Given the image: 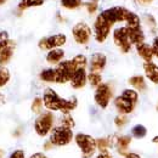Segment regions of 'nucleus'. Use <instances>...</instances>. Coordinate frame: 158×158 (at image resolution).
<instances>
[{
    "label": "nucleus",
    "mask_w": 158,
    "mask_h": 158,
    "mask_svg": "<svg viewBox=\"0 0 158 158\" xmlns=\"http://www.w3.org/2000/svg\"><path fill=\"white\" fill-rule=\"evenodd\" d=\"M43 102H44V106L49 111H60L63 114L69 113L78 106V101L76 98L62 99L55 90L50 88L45 89L43 94Z\"/></svg>",
    "instance_id": "f257e3e1"
},
{
    "label": "nucleus",
    "mask_w": 158,
    "mask_h": 158,
    "mask_svg": "<svg viewBox=\"0 0 158 158\" xmlns=\"http://www.w3.org/2000/svg\"><path fill=\"white\" fill-rule=\"evenodd\" d=\"M139 101V94L135 89H125L123 93L116 98L114 106L120 114H129L134 111Z\"/></svg>",
    "instance_id": "f03ea898"
},
{
    "label": "nucleus",
    "mask_w": 158,
    "mask_h": 158,
    "mask_svg": "<svg viewBox=\"0 0 158 158\" xmlns=\"http://www.w3.org/2000/svg\"><path fill=\"white\" fill-rule=\"evenodd\" d=\"M74 141L81 151V157L83 158H91L98 150L96 139H94L88 134L78 133L74 136Z\"/></svg>",
    "instance_id": "7ed1b4c3"
},
{
    "label": "nucleus",
    "mask_w": 158,
    "mask_h": 158,
    "mask_svg": "<svg viewBox=\"0 0 158 158\" xmlns=\"http://www.w3.org/2000/svg\"><path fill=\"white\" fill-rule=\"evenodd\" d=\"M73 138H74V135H73L72 129H69L67 127H63V125L54 128L50 133V142L54 146H60V147L61 146H67L72 142Z\"/></svg>",
    "instance_id": "20e7f679"
},
{
    "label": "nucleus",
    "mask_w": 158,
    "mask_h": 158,
    "mask_svg": "<svg viewBox=\"0 0 158 158\" xmlns=\"http://www.w3.org/2000/svg\"><path fill=\"white\" fill-rule=\"evenodd\" d=\"M54 122H55V117H54V114L51 112L40 113L39 117L34 122L35 133L41 138L49 135L51 133V130L54 129Z\"/></svg>",
    "instance_id": "39448f33"
},
{
    "label": "nucleus",
    "mask_w": 158,
    "mask_h": 158,
    "mask_svg": "<svg viewBox=\"0 0 158 158\" xmlns=\"http://www.w3.org/2000/svg\"><path fill=\"white\" fill-rule=\"evenodd\" d=\"M76 71H77V67L74 66L72 60L60 62L59 64H57V67L55 68V72H56V80H55V83L64 84L67 81H71V79H72Z\"/></svg>",
    "instance_id": "423d86ee"
},
{
    "label": "nucleus",
    "mask_w": 158,
    "mask_h": 158,
    "mask_svg": "<svg viewBox=\"0 0 158 158\" xmlns=\"http://www.w3.org/2000/svg\"><path fill=\"white\" fill-rule=\"evenodd\" d=\"M113 27V24H111L108 21L106 20L101 14L96 17V20L94 22V37L98 43H103L108 38L110 33H111V28Z\"/></svg>",
    "instance_id": "0eeeda50"
},
{
    "label": "nucleus",
    "mask_w": 158,
    "mask_h": 158,
    "mask_svg": "<svg viewBox=\"0 0 158 158\" xmlns=\"http://www.w3.org/2000/svg\"><path fill=\"white\" fill-rule=\"evenodd\" d=\"M113 96V90L111 88L110 84L107 83H102L101 85H99L96 88V91H95V95H94V99L96 105L101 107V108H107L108 105H110V101Z\"/></svg>",
    "instance_id": "6e6552de"
},
{
    "label": "nucleus",
    "mask_w": 158,
    "mask_h": 158,
    "mask_svg": "<svg viewBox=\"0 0 158 158\" xmlns=\"http://www.w3.org/2000/svg\"><path fill=\"white\" fill-rule=\"evenodd\" d=\"M113 40L114 44L120 49V51L123 54H128L131 49V43L129 39V33H128V28L124 27H119L117 29H114L113 32Z\"/></svg>",
    "instance_id": "1a4fd4ad"
},
{
    "label": "nucleus",
    "mask_w": 158,
    "mask_h": 158,
    "mask_svg": "<svg viewBox=\"0 0 158 158\" xmlns=\"http://www.w3.org/2000/svg\"><path fill=\"white\" fill-rule=\"evenodd\" d=\"M72 35H73V39L76 40V43H78L80 45H85L90 41L91 28L86 23L79 22L77 24H74V27L72 28Z\"/></svg>",
    "instance_id": "9d476101"
},
{
    "label": "nucleus",
    "mask_w": 158,
    "mask_h": 158,
    "mask_svg": "<svg viewBox=\"0 0 158 158\" xmlns=\"http://www.w3.org/2000/svg\"><path fill=\"white\" fill-rule=\"evenodd\" d=\"M67 41V37L64 34H55L46 38H41L38 43V46L41 50H54L63 46Z\"/></svg>",
    "instance_id": "9b49d317"
},
{
    "label": "nucleus",
    "mask_w": 158,
    "mask_h": 158,
    "mask_svg": "<svg viewBox=\"0 0 158 158\" xmlns=\"http://www.w3.org/2000/svg\"><path fill=\"white\" fill-rule=\"evenodd\" d=\"M15 50V41L10 39H5L0 41V66L6 64L14 55Z\"/></svg>",
    "instance_id": "f8f14e48"
},
{
    "label": "nucleus",
    "mask_w": 158,
    "mask_h": 158,
    "mask_svg": "<svg viewBox=\"0 0 158 158\" xmlns=\"http://www.w3.org/2000/svg\"><path fill=\"white\" fill-rule=\"evenodd\" d=\"M106 63H107V57L105 54H101V52L94 54L90 60V72L100 73L106 67Z\"/></svg>",
    "instance_id": "ddd939ff"
},
{
    "label": "nucleus",
    "mask_w": 158,
    "mask_h": 158,
    "mask_svg": "<svg viewBox=\"0 0 158 158\" xmlns=\"http://www.w3.org/2000/svg\"><path fill=\"white\" fill-rule=\"evenodd\" d=\"M86 81H88V74L85 68H79L74 72L73 77L71 79V85L74 89H81L85 86Z\"/></svg>",
    "instance_id": "4468645a"
},
{
    "label": "nucleus",
    "mask_w": 158,
    "mask_h": 158,
    "mask_svg": "<svg viewBox=\"0 0 158 158\" xmlns=\"http://www.w3.org/2000/svg\"><path fill=\"white\" fill-rule=\"evenodd\" d=\"M135 49H136L138 55L145 62H151L152 59L155 57L152 45H150V44H147V43H141V44L135 45Z\"/></svg>",
    "instance_id": "2eb2a0df"
},
{
    "label": "nucleus",
    "mask_w": 158,
    "mask_h": 158,
    "mask_svg": "<svg viewBox=\"0 0 158 158\" xmlns=\"http://www.w3.org/2000/svg\"><path fill=\"white\" fill-rule=\"evenodd\" d=\"M116 143V148H117V152L119 155H122L123 157L125 155L129 153V146L131 143V136L129 135H122V136H118L114 141Z\"/></svg>",
    "instance_id": "dca6fc26"
},
{
    "label": "nucleus",
    "mask_w": 158,
    "mask_h": 158,
    "mask_svg": "<svg viewBox=\"0 0 158 158\" xmlns=\"http://www.w3.org/2000/svg\"><path fill=\"white\" fill-rule=\"evenodd\" d=\"M143 72L146 78L150 81H152L153 84H158V64L155 62H145L143 63Z\"/></svg>",
    "instance_id": "f3484780"
},
{
    "label": "nucleus",
    "mask_w": 158,
    "mask_h": 158,
    "mask_svg": "<svg viewBox=\"0 0 158 158\" xmlns=\"http://www.w3.org/2000/svg\"><path fill=\"white\" fill-rule=\"evenodd\" d=\"M127 28H128L129 39H130L131 45H138V44H141V43H145V33H143L141 27H135V28L127 27Z\"/></svg>",
    "instance_id": "a211bd4d"
},
{
    "label": "nucleus",
    "mask_w": 158,
    "mask_h": 158,
    "mask_svg": "<svg viewBox=\"0 0 158 158\" xmlns=\"http://www.w3.org/2000/svg\"><path fill=\"white\" fill-rule=\"evenodd\" d=\"M64 57V51L62 49H54L50 50L46 55V61L51 64H59L60 62L62 61V59Z\"/></svg>",
    "instance_id": "6ab92c4d"
},
{
    "label": "nucleus",
    "mask_w": 158,
    "mask_h": 158,
    "mask_svg": "<svg viewBox=\"0 0 158 158\" xmlns=\"http://www.w3.org/2000/svg\"><path fill=\"white\" fill-rule=\"evenodd\" d=\"M136 91H146L147 89V84H146V80H145V77L142 76H134L131 78H129V81H128Z\"/></svg>",
    "instance_id": "aec40b11"
},
{
    "label": "nucleus",
    "mask_w": 158,
    "mask_h": 158,
    "mask_svg": "<svg viewBox=\"0 0 158 158\" xmlns=\"http://www.w3.org/2000/svg\"><path fill=\"white\" fill-rule=\"evenodd\" d=\"M39 77L43 81H46V83H55V80H56V72H55V68H46V69L41 71Z\"/></svg>",
    "instance_id": "412c9836"
},
{
    "label": "nucleus",
    "mask_w": 158,
    "mask_h": 158,
    "mask_svg": "<svg viewBox=\"0 0 158 158\" xmlns=\"http://www.w3.org/2000/svg\"><path fill=\"white\" fill-rule=\"evenodd\" d=\"M147 135V129L142 124H136L131 129V136L135 139H142Z\"/></svg>",
    "instance_id": "4be33fe9"
},
{
    "label": "nucleus",
    "mask_w": 158,
    "mask_h": 158,
    "mask_svg": "<svg viewBox=\"0 0 158 158\" xmlns=\"http://www.w3.org/2000/svg\"><path fill=\"white\" fill-rule=\"evenodd\" d=\"M96 146H98V150H99L100 152H107L108 148L112 146L111 139H108V138L96 139Z\"/></svg>",
    "instance_id": "5701e85b"
},
{
    "label": "nucleus",
    "mask_w": 158,
    "mask_h": 158,
    "mask_svg": "<svg viewBox=\"0 0 158 158\" xmlns=\"http://www.w3.org/2000/svg\"><path fill=\"white\" fill-rule=\"evenodd\" d=\"M44 4V0H21L19 4V9L20 10H26L33 6H40Z\"/></svg>",
    "instance_id": "b1692460"
},
{
    "label": "nucleus",
    "mask_w": 158,
    "mask_h": 158,
    "mask_svg": "<svg viewBox=\"0 0 158 158\" xmlns=\"http://www.w3.org/2000/svg\"><path fill=\"white\" fill-rule=\"evenodd\" d=\"M88 81H89V84H90L91 86L98 88L99 85L102 84V77H101V74H100V73H96V72H90V73L88 74Z\"/></svg>",
    "instance_id": "393cba45"
},
{
    "label": "nucleus",
    "mask_w": 158,
    "mask_h": 158,
    "mask_svg": "<svg viewBox=\"0 0 158 158\" xmlns=\"http://www.w3.org/2000/svg\"><path fill=\"white\" fill-rule=\"evenodd\" d=\"M10 80V72L6 67L0 66V88L6 85Z\"/></svg>",
    "instance_id": "a878e982"
},
{
    "label": "nucleus",
    "mask_w": 158,
    "mask_h": 158,
    "mask_svg": "<svg viewBox=\"0 0 158 158\" xmlns=\"http://www.w3.org/2000/svg\"><path fill=\"white\" fill-rule=\"evenodd\" d=\"M61 5L64 9L68 10H74L81 5V0H61Z\"/></svg>",
    "instance_id": "bb28decb"
},
{
    "label": "nucleus",
    "mask_w": 158,
    "mask_h": 158,
    "mask_svg": "<svg viewBox=\"0 0 158 158\" xmlns=\"http://www.w3.org/2000/svg\"><path fill=\"white\" fill-rule=\"evenodd\" d=\"M72 61H73L74 66L77 67V69H79V68H85L86 64H88V60H86V57L84 55H77V56H74L72 59Z\"/></svg>",
    "instance_id": "cd10ccee"
},
{
    "label": "nucleus",
    "mask_w": 158,
    "mask_h": 158,
    "mask_svg": "<svg viewBox=\"0 0 158 158\" xmlns=\"http://www.w3.org/2000/svg\"><path fill=\"white\" fill-rule=\"evenodd\" d=\"M43 105H44V102H43V99L41 98H35V99L33 100V102H32V111L34 112V113H41V108H43Z\"/></svg>",
    "instance_id": "c85d7f7f"
},
{
    "label": "nucleus",
    "mask_w": 158,
    "mask_h": 158,
    "mask_svg": "<svg viewBox=\"0 0 158 158\" xmlns=\"http://www.w3.org/2000/svg\"><path fill=\"white\" fill-rule=\"evenodd\" d=\"M74 119L72 118V116L69 114V113H67V114H63V118H62V124L61 125H63V127H67V128H69V129H72L73 127H74Z\"/></svg>",
    "instance_id": "c756f323"
},
{
    "label": "nucleus",
    "mask_w": 158,
    "mask_h": 158,
    "mask_svg": "<svg viewBox=\"0 0 158 158\" xmlns=\"http://www.w3.org/2000/svg\"><path fill=\"white\" fill-rule=\"evenodd\" d=\"M85 6H86V10L89 14H94V12H96V10L99 7V0H90L85 4Z\"/></svg>",
    "instance_id": "7c9ffc66"
},
{
    "label": "nucleus",
    "mask_w": 158,
    "mask_h": 158,
    "mask_svg": "<svg viewBox=\"0 0 158 158\" xmlns=\"http://www.w3.org/2000/svg\"><path fill=\"white\" fill-rule=\"evenodd\" d=\"M127 123H128V118L124 114H119L114 118V124H116L117 128H123Z\"/></svg>",
    "instance_id": "2f4dec72"
},
{
    "label": "nucleus",
    "mask_w": 158,
    "mask_h": 158,
    "mask_svg": "<svg viewBox=\"0 0 158 158\" xmlns=\"http://www.w3.org/2000/svg\"><path fill=\"white\" fill-rule=\"evenodd\" d=\"M145 20H146V23H147L148 27H151V28H155V27H156V20H155L151 15H146Z\"/></svg>",
    "instance_id": "473e14b6"
},
{
    "label": "nucleus",
    "mask_w": 158,
    "mask_h": 158,
    "mask_svg": "<svg viewBox=\"0 0 158 158\" xmlns=\"http://www.w3.org/2000/svg\"><path fill=\"white\" fill-rule=\"evenodd\" d=\"M9 158H26V155H24V152L22 150H16L10 155Z\"/></svg>",
    "instance_id": "72a5a7b5"
},
{
    "label": "nucleus",
    "mask_w": 158,
    "mask_h": 158,
    "mask_svg": "<svg viewBox=\"0 0 158 158\" xmlns=\"http://www.w3.org/2000/svg\"><path fill=\"white\" fill-rule=\"evenodd\" d=\"M152 49H153V54L158 59V37H156L153 39V43H152Z\"/></svg>",
    "instance_id": "f704fd0d"
},
{
    "label": "nucleus",
    "mask_w": 158,
    "mask_h": 158,
    "mask_svg": "<svg viewBox=\"0 0 158 158\" xmlns=\"http://www.w3.org/2000/svg\"><path fill=\"white\" fill-rule=\"evenodd\" d=\"M96 158H113V156L107 151V152H100V155H98Z\"/></svg>",
    "instance_id": "c9c22d12"
},
{
    "label": "nucleus",
    "mask_w": 158,
    "mask_h": 158,
    "mask_svg": "<svg viewBox=\"0 0 158 158\" xmlns=\"http://www.w3.org/2000/svg\"><path fill=\"white\" fill-rule=\"evenodd\" d=\"M123 158H141V156L138 155V153H135V152H129L128 155H125Z\"/></svg>",
    "instance_id": "e433bc0d"
},
{
    "label": "nucleus",
    "mask_w": 158,
    "mask_h": 158,
    "mask_svg": "<svg viewBox=\"0 0 158 158\" xmlns=\"http://www.w3.org/2000/svg\"><path fill=\"white\" fill-rule=\"evenodd\" d=\"M29 158H48V157H46V155H44V153H41V152H38V153L32 155Z\"/></svg>",
    "instance_id": "4c0bfd02"
},
{
    "label": "nucleus",
    "mask_w": 158,
    "mask_h": 158,
    "mask_svg": "<svg viewBox=\"0 0 158 158\" xmlns=\"http://www.w3.org/2000/svg\"><path fill=\"white\" fill-rule=\"evenodd\" d=\"M52 146H54V145H52V143H51V142L49 141V142H48L46 145H44V148H45V150H50V148H51Z\"/></svg>",
    "instance_id": "58836bf2"
},
{
    "label": "nucleus",
    "mask_w": 158,
    "mask_h": 158,
    "mask_svg": "<svg viewBox=\"0 0 158 158\" xmlns=\"http://www.w3.org/2000/svg\"><path fill=\"white\" fill-rule=\"evenodd\" d=\"M142 4H145V5H148V4H151L153 0H140Z\"/></svg>",
    "instance_id": "ea45409f"
},
{
    "label": "nucleus",
    "mask_w": 158,
    "mask_h": 158,
    "mask_svg": "<svg viewBox=\"0 0 158 158\" xmlns=\"http://www.w3.org/2000/svg\"><path fill=\"white\" fill-rule=\"evenodd\" d=\"M153 142H155V143H158V135L153 138Z\"/></svg>",
    "instance_id": "a19ab883"
},
{
    "label": "nucleus",
    "mask_w": 158,
    "mask_h": 158,
    "mask_svg": "<svg viewBox=\"0 0 158 158\" xmlns=\"http://www.w3.org/2000/svg\"><path fill=\"white\" fill-rule=\"evenodd\" d=\"M4 153H5V152H4L2 150H0V158H4Z\"/></svg>",
    "instance_id": "79ce46f5"
},
{
    "label": "nucleus",
    "mask_w": 158,
    "mask_h": 158,
    "mask_svg": "<svg viewBox=\"0 0 158 158\" xmlns=\"http://www.w3.org/2000/svg\"><path fill=\"white\" fill-rule=\"evenodd\" d=\"M7 0H0V5H2V4H5Z\"/></svg>",
    "instance_id": "37998d69"
},
{
    "label": "nucleus",
    "mask_w": 158,
    "mask_h": 158,
    "mask_svg": "<svg viewBox=\"0 0 158 158\" xmlns=\"http://www.w3.org/2000/svg\"><path fill=\"white\" fill-rule=\"evenodd\" d=\"M157 111H158V103H157Z\"/></svg>",
    "instance_id": "c03bdc74"
}]
</instances>
